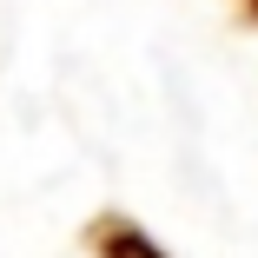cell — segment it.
Returning a JSON list of instances; mask_svg holds the SVG:
<instances>
[{"instance_id":"obj_1","label":"cell","mask_w":258,"mask_h":258,"mask_svg":"<svg viewBox=\"0 0 258 258\" xmlns=\"http://www.w3.org/2000/svg\"><path fill=\"white\" fill-rule=\"evenodd\" d=\"M86 251H93V258H166L159 238H152L146 225H133L126 212H99V219L86 225Z\"/></svg>"},{"instance_id":"obj_2","label":"cell","mask_w":258,"mask_h":258,"mask_svg":"<svg viewBox=\"0 0 258 258\" xmlns=\"http://www.w3.org/2000/svg\"><path fill=\"white\" fill-rule=\"evenodd\" d=\"M238 14H245V20H258V0H238Z\"/></svg>"}]
</instances>
